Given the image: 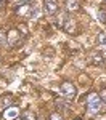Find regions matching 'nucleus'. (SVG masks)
I'll list each match as a JSON object with an SVG mask.
<instances>
[{
    "instance_id": "f257e3e1",
    "label": "nucleus",
    "mask_w": 106,
    "mask_h": 120,
    "mask_svg": "<svg viewBox=\"0 0 106 120\" xmlns=\"http://www.w3.org/2000/svg\"><path fill=\"white\" fill-rule=\"evenodd\" d=\"M101 107H103V104H101L100 94L92 93L88 96V111H90V114H98V112L101 111Z\"/></svg>"
},
{
    "instance_id": "f03ea898",
    "label": "nucleus",
    "mask_w": 106,
    "mask_h": 120,
    "mask_svg": "<svg viewBox=\"0 0 106 120\" xmlns=\"http://www.w3.org/2000/svg\"><path fill=\"white\" fill-rule=\"evenodd\" d=\"M59 91H61L63 96H66V98H74L76 93H77V90H76V86H74L71 82H64V83H61Z\"/></svg>"
},
{
    "instance_id": "7ed1b4c3",
    "label": "nucleus",
    "mask_w": 106,
    "mask_h": 120,
    "mask_svg": "<svg viewBox=\"0 0 106 120\" xmlns=\"http://www.w3.org/2000/svg\"><path fill=\"white\" fill-rule=\"evenodd\" d=\"M43 8H45V13L55 15L56 10H58V2L56 0H45V2H43Z\"/></svg>"
},
{
    "instance_id": "20e7f679",
    "label": "nucleus",
    "mask_w": 106,
    "mask_h": 120,
    "mask_svg": "<svg viewBox=\"0 0 106 120\" xmlns=\"http://www.w3.org/2000/svg\"><path fill=\"white\" fill-rule=\"evenodd\" d=\"M18 115H19L18 107H7V109L3 111V119L5 120H15Z\"/></svg>"
},
{
    "instance_id": "39448f33",
    "label": "nucleus",
    "mask_w": 106,
    "mask_h": 120,
    "mask_svg": "<svg viewBox=\"0 0 106 120\" xmlns=\"http://www.w3.org/2000/svg\"><path fill=\"white\" fill-rule=\"evenodd\" d=\"M66 8L69 11H77L79 10V2L77 0H66Z\"/></svg>"
},
{
    "instance_id": "423d86ee",
    "label": "nucleus",
    "mask_w": 106,
    "mask_h": 120,
    "mask_svg": "<svg viewBox=\"0 0 106 120\" xmlns=\"http://www.w3.org/2000/svg\"><path fill=\"white\" fill-rule=\"evenodd\" d=\"M64 18V24H63V27L66 32H72L74 30V21H71V19H67L66 16H63Z\"/></svg>"
},
{
    "instance_id": "0eeeda50",
    "label": "nucleus",
    "mask_w": 106,
    "mask_h": 120,
    "mask_svg": "<svg viewBox=\"0 0 106 120\" xmlns=\"http://www.w3.org/2000/svg\"><path fill=\"white\" fill-rule=\"evenodd\" d=\"M23 119L24 120H35V114L32 111H26L24 114H23Z\"/></svg>"
},
{
    "instance_id": "6e6552de",
    "label": "nucleus",
    "mask_w": 106,
    "mask_h": 120,
    "mask_svg": "<svg viewBox=\"0 0 106 120\" xmlns=\"http://www.w3.org/2000/svg\"><path fill=\"white\" fill-rule=\"evenodd\" d=\"M27 11H29V7H27V5H21V7L16 10V13H18L19 16H24V15H26Z\"/></svg>"
},
{
    "instance_id": "1a4fd4ad",
    "label": "nucleus",
    "mask_w": 106,
    "mask_h": 120,
    "mask_svg": "<svg viewBox=\"0 0 106 120\" xmlns=\"http://www.w3.org/2000/svg\"><path fill=\"white\" fill-rule=\"evenodd\" d=\"M98 19H100V22L106 24V11H103V10H98Z\"/></svg>"
},
{
    "instance_id": "9d476101",
    "label": "nucleus",
    "mask_w": 106,
    "mask_h": 120,
    "mask_svg": "<svg viewBox=\"0 0 106 120\" xmlns=\"http://www.w3.org/2000/svg\"><path fill=\"white\" fill-rule=\"evenodd\" d=\"M98 42H100L101 46L106 48V34H100V35H98Z\"/></svg>"
},
{
    "instance_id": "9b49d317",
    "label": "nucleus",
    "mask_w": 106,
    "mask_h": 120,
    "mask_svg": "<svg viewBox=\"0 0 106 120\" xmlns=\"http://www.w3.org/2000/svg\"><path fill=\"white\" fill-rule=\"evenodd\" d=\"M50 120H63V117H61L59 114H56V112H55V114H51V117H50Z\"/></svg>"
},
{
    "instance_id": "f8f14e48",
    "label": "nucleus",
    "mask_w": 106,
    "mask_h": 120,
    "mask_svg": "<svg viewBox=\"0 0 106 120\" xmlns=\"http://www.w3.org/2000/svg\"><path fill=\"white\" fill-rule=\"evenodd\" d=\"M0 45H7V37L0 32Z\"/></svg>"
},
{
    "instance_id": "ddd939ff",
    "label": "nucleus",
    "mask_w": 106,
    "mask_h": 120,
    "mask_svg": "<svg viewBox=\"0 0 106 120\" xmlns=\"http://www.w3.org/2000/svg\"><path fill=\"white\" fill-rule=\"evenodd\" d=\"M95 56H96V58H95V61H96V63H101V61H103V58H101L100 55H95Z\"/></svg>"
},
{
    "instance_id": "4468645a",
    "label": "nucleus",
    "mask_w": 106,
    "mask_h": 120,
    "mask_svg": "<svg viewBox=\"0 0 106 120\" xmlns=\"http://www.w3.org/2000/svg\"><path fill=\"white\" fill-rule=\"evenodd\" d=\"M23 2H27V0H23Z\"/></svg>"
}]
</instances>
